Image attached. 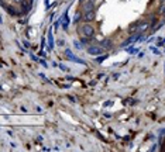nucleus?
<instances>
[{"label": "nucleus", "mask_w": 165, "mask_h": 152, "mask_svg": "<svg viewBox=\"0 0 165 152\" xmlns=\"http://www.w3.org/2000/svg\"><path fill=\"white\" fill-rule=\"evenodd\" d=\"M78 32L82 37H93L95 35V28L89 24V23H85V24H82V26L79 27V30H78Z\"/></svg>", "instance_id": "f257e3e1"}, {"label": "nucleus", "mask_w": 165, "mask_h": 152, "mask_svg": "<svg viewBox=\"0 0 165 152\" xmlns=\"http://www.w3.org/2000/svg\"><path fill=\"white\" fill-rule=\"evenodd\" d=\"M65 57L72 62H76V63H81V65H86V62L83 61L82 58H78L71 49H65Z\"/></svg>", "instance_id": "f03ea898"}, {"label": "nucleus", "mask_w": 165, "mask_h": 152, "mask_svg": "<svg viewBox=\"0 0 165 152\" xmlns=\"http://www.w3.org/2000/svg\"><path fill=\"white\" fill-rule=\"evenodd\" d=\"M104 52V48L102 45H90L87 48V54L89 55H95V57H99Z\"/></svg>", "instance_id": "7ed1b4c3"}, {"label": "nucleus", "mask_w": 165, "mask_h": 152, "mask_svg": "<svg viewBox=\"0 0 165 152\" xmlns=\"http://www.w3.org/2000/svg\"><path fill=\"white\" fill-rule=\"evenodd\" d=\"M96 18V14H95V10H92V11H83V17H82V20L85 23H90V21H93Z\"/></svg>", "instance_id": "20e7f679"}, {"label": "nucleus", "mask_w": 165, "mask_h": 152, "mask_svg": "<svg viewBox=\"0 0 165 152\" xmlns=\"http://www.w3.org/2000/svg\"><path fill=\"white\" fill-rule=\"evenodd\" d=\"M95 10V1L93 0H86L85 3H82V11H92Z\"/></svg>", "instance_id": "39448f33"}, {"label": "nucleus", "mask_w": 165, "mask_h": 152, "mask_svg": "<svg viewBox=\"0 0 165 152\" xmlns=\"http://www.w3.org/2000/svg\"><path fill=\"white\" fill-rule=\"evenodd\" d=\"M4 9L7 10V13H9L10 16H23V14H21V11H17V10L14 9L13 6H6Z\"/></svg>", "instance_id": "423d86ee"}, {"label": "nucleus", "mask_w": 165, "mask_h": 152, "mask_svg": "<svg viewBox=\"0 0 165 152\" xmlns=\"http://www.w3.org/2000/svg\"><path fill=\"white\" fill-rule=\"evenodd\" d=\"M148 27H150V24H148L147 21H140L138 31H137V32H141V34H143L144 31H147V30H148Z\"/></svg>", "instance_id": "0eeeda50"}, {"label": "nucleus", "mask_w": 165, "mask_h": 152, "mask_svg": "<svg viewBox=\"0 0 165 152\" xmlns=\"http://www.w3.org/2000/svg\"><path fill=\"white\" fill-rule=\"evenodd\" d=\"M134 41H135V34H134V35H131L130 38H127L126 41H124V42H122V45H120V47H122V48H126L127 45H128V44L134 42Z\"/></svg>", "instance_id": "6e6552de"}, {"label": "nucleus", "mask_w": 165, "mask_h": 152, "mask_svg": "<svg viewBox=\"0 0 165 152\" xmlns=\"http://www.w3.org/2000/svg\"><path fill=\"white\" fill-rule=\"evenodd\" d=\"M138 26H140V21H135V23H133L130 27H128V32H135V31H138Z\"/></svg>", "instance_id": "1a4fd4ad"}, {"label": "nucleus", "mask_w": 165, "mask_h": 152, "mask_svg": "<svg viewBox=\"0 0 165 152\" xmlns=\"http://www.w3.org/2000/svg\"><path fill=\"white\" fill-rule=\"evenodd\" d=\"M48 44H49V49L54 48V37H52V28H49L48 31Z\"/></svg>", "instance_id": "9d476101"}, {"label": "nucleus", "mask_w": 165, "mask_h": 152, "mask_svg": "<svg viewBox=\"0 0 165 152\" xmlns=\"http://www.w3.org/2000/svg\"><path fill=\"white\" fill-rule=\"evenodd\" d=\"M100 45H102L104 49H109V48L113 45V42H112V39H104V41H102V42H100Z\"/></svg>", "instance_id": "9b49d317"}, {"label": "nucleus", "mask_w": 165, "mask_h": 152, "mask_svg": "<svg viewBox=\"0 0 165 152\" xmlns=\"http://www.w3.org/2000/svg\"><path fill=\"white\" fill-rule=\"evenodd\" d=\"M82 17H83L82 11H76V13H75V17H74V23H75V24H78V23L82 20Z\"/></svg>", "instance_id": "f8f14e48"}, {"label": "nucleus", "mask_w": 165, "mask_h": 152, "mask_svg": "<svg viewBox=\"0 0 165 152\" xmlns=\"http://www.w3.org/2000/svg\"><path fill=\"white\" fill-rule=\"evenodd\" d=\"M107 54H103V55H99V57L96 58V62H97V63H102V62L104 61V59H107Z\"/></svg>", "instance_id": "ddd939ff"}, {"label": "nucleus", "mask_w": 165, "mask_h": 152, "mask_svg": "<svg viewBox=\"0 0 165 152\" xmlns=\"http://www.w3.org/2000/svg\"><path fill=\"white\" fill-rule=\"evenodd\" d=\"M74 47L76 48V49H83V44L81 42V41H76V39H75L74 41Z\"/></svg>", "instance_id": "4468645a"}, {"label": "nucleus", "mask_w": 165, "mask_h": 152, "mask_svg": "<svg viewBox=\"0 0 165 152\" xmlns=\"http://www.w3.org/2000/svg\"><path fill=\"white\" fill-rule=\"evenodd\" d=\"M127 52H128V54H131V55H133V54H134V55H135V54L138 52V48L130 47V48H127Z\"/></svg>", "instance_id": "2eb2a0df"}, {"label": "nucleus", "mask_w": 165, "mask_h": 152, "mask_svg": "<svg viewBox=\"0 0 165 152\" xmlns=\"http://www.w3.org/2000/svg\"><path fill=\"white\" fill-rule=\"evenodd\" d=\"M59 68H61L62 70H65V72H68V70H69V68H68V66H65L64 63H59Z\"/></svg>", "instance_id": "dca6fc26"}, {"label": "nucleus", "mask_w": 165, "mask_h": 152, "mask_svg": "<svg viewBox=\"0 0 165 152\" xmlns=\"http://www.w3.org/2000/svg\"><path fill=\"white\" fill-rule=\"evenodd\" d=\"M164 23H165V21H161V23H160V24H158V26H155V27H154V31H157V30H160L161 27L164 26Z\"/></svg>", "instance_id": "f3484780"}, {"label": "nucleus", "mask_w": 165, "mask_h": 152, "mask_svg": "<svg viewBox=\"0 0 165 152\" xmlns=\"http://www.w3.org/2000/svg\"><path fill=\"white\" fill-rule=\"evenodd\" d=\"M160 13L162 14V16H165V4H162V6L160 7Z\"/></svg>", "instance_id": "a211bd4d"}, {"label": "nucleus", "mask_w": 165, "mask_h": 152, "mask_svg": "<svg viewBox=\"0 0 165 152\" xmlns=\"http://www.w3.org/2000/svg\"><path fill=\"white\" fill-rule=\"evenodd\" d=\"M151 49H152V52H154V54H157V55H160V51H158V49H157V48L151 47Z\"/></svg>", "instance_id": "6ab92c4d"}, {"label": "nucleus", "mask_w": 165, "mask_h": 152, "mask_svg": "<svg viewBox=\"0 0 165 152\" xmlns=\"http://www.w3.org/2000/svg\"><path fill=\"white\" fill-rule=\"evenodd\" d=\"M31 59H33V61H34V62H38V61H40L38 58L35 57V55H33V54H31Z\"/></svg>", "instance_id": "aec40b11"}, {"label": "nucleus", "mask_w": 165, "mask_h": 152, "mask_svg": "<svg viewBox=\"0 0 165 152\" xmlns=\"http://www.w3.org/2000/svg\"><path fill=\"white\" fill-rule=\"evenodd\" d=\"M40 63H41V65H44V68H47V62H45V61H40Z\"/></svg>", "instance_id": "412c9836"}, {"label": "nucleus", "mask_w": 165, "mask_h": 152, "mask_svg": "<svg viewBox=\"0 0 165 152\" xmlns=\"http://www.w3.org/2000/svg\"><path fill=\"white\" fill-rule=\"evenodd\" d=\"M41 45H42V48L45 47V38H42V41H41Z\"/></svg>", "instance_id": "4be33fe9"}, {"label": "nucleus", "mask_w": 165, "mask_h": 152, "mask_svg": "<svg viewBox=\"0 0 165 152\" xmlns=\"http://www.w3.org/2000/svg\"><path fill=\"white\" fill-rule=\"evenodd\" d=\"M64 44H65V42H64L62 39H61V41H58V45H61V47H62V45H64Z\"/></svg>", "instance_id": "5701e85b"}, {"label": "nucleus", "mask_w": 165, "mask_h": 152, "mask_svg": "<svg viewBox=\"0 0 165 152\" xmlns=\"http://www.w3.org/2000/svg\"><path fill=\"white\" fill-rule=\"evenodd\" d=\"M14 1H16V3H18V4H20L21 1H24V0H14Z\"/></svg>", "instance_id": "b1692460"}, {"label": "nucleus", "mask_w": 165, "mask_h": 152, "mask_svg": "<svg viewBox=\"0 0 165 152\" xmlns=\"http://www.w3.org/2000/svg\"><path fill=\"white\" fill-rule=\"evenodd\" d=\"M161 3H165V0H161Z\"/></svg>", "instance_id": "393cba45"}]
</instances>
